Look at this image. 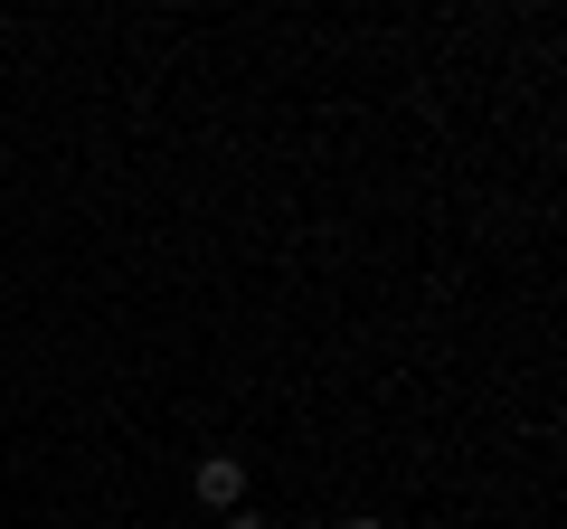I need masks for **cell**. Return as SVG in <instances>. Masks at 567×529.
I'll use <instances>...</instances> for the list:
<instances>
[{
  "mask_svg": "<svg viewBox=\"0 0 567 529\" xmlns=\"http://www.w3.org/2000/svg\"><path fill=\"white\" fill-rule=\"evenodd\" d=\"M341 529H388V520H341Z\"/></svg>",
  "mask_w": 567,
  "mask_h": 529,
  "instance_id": "3",
  "label": "cell"
},
{
  "mask_svg": "<svg viewBox=\"0 0 567 529\" xmlns=\"http://www.w3.org/2000/svg\"><path fill=\"white\" fill-rule=\"evenodd\" d=\"M227 529H275V520H265V510H227Z\"/></svg>",
  "mask_w": 567,
  "mask_h": 529,
  "instance_id": "2",
  "label": "cell"
},
{
  "mask_svg": "<svg viewBox=\"0 0 567 529\" xmlns=\"http://www.w3.org/2000/svg\"><path fill=\"white\" fill-rule=\"evenodd\" d=\"M189 491H199V510H246V464L237 454H199L189 464Z\"/></svg>",
  "mask_w": 567,
  "mask_h": 529,
  "instance_id": "1",
  "label": "cell"
}]
</instances>
